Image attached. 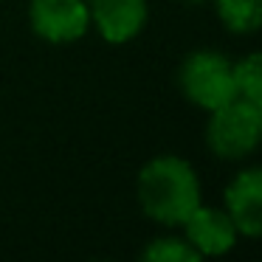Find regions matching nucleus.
<instances>
[{"label":"nucleus","instance_id":"nucleus-2","mask_svg":"<svg viewBox=\"0 0 262 262\" xmlns=\"http://www.w3.org/2000/svg\"><path fill=\"white\" fill-rule=\"evenodd\" d=\"M262 141V104L248 99H231L209 113L206 147L223 161L248 158Z\"/></svg>","mask_w":262,"mask_h":262},{"label":"nucleus","instance_id":"nucleus-8","mask_svg":"<svg viewBox=\"0 0 262 262\" xmlns=\"http://www.w3.org/2000/svg\"><path fill=\"white\" fill-rule=\"evenodd\" d=\"M217 20L231 34H254L262 26V0H211Z\"/></svg>","mask_w":262,"mask_h":262},{"label":"nucleus","instance_id":"nucleus-7","mask_svg":"<svg viewBox=\"0 0 262 262\" xmlns=\"http://www.w3.org/2000/svg\"><path fill=\"white\" fill-rule=\"evenodd\" d=\"M183 237L192 245L194 251L203 256H223L237 245L239 231L231 223V217L226 214V209H217V206H203L200 203L192 214L183 223Z\"/></svg>","mask_w":262,"mask_h":262},{"label":"nucleus","instance_id":"nucleus-1","mask_svg":"<svg viewBox=\"0 0 262 262\" xmlns=\"http://www.w3.org/2000/svg\"><path fill=\"white\" fill-rule=\"evenodd\" d=\"M136 194L144 214L166 228H181L186 217L203 203L198 172L181 155L149 158L138 172Z\"/></svg>","mask_w":262,"mask_h":262},{"label":"nucleus","instance_id":"nucleus-9","mask_svg":"<svg viewBox=\"0 0 262 262\" xmlns=\"http://www.w3.org/2000/svg\"><path fill=\"white\" fill-rule=\"evenodd\" d=\"M234 88L239 99L262 104V54L251 51L239 62H234Z\"/></svg>","mask_w":262,"mask_h":262},{"label":"nucleus","instance_id":"nucleus-3","mask_svg":"<svg viewBox=\"0 0 262 262\" xmlns=\"http://www.w3.org/2000/svg\"><path fill=\"white\" fill-rule=\"evenodd\" d=\"M178 88L192 102L194 107L211 110L223 107L226 102L237 99V88H234V62L220 51H209L200 48L183 57L181 68H178Z\"/></svg>","mask_w":262,"mask_h":262},{"label":"nucleus","instance_id":"nucleus-5","mask_svg":"<svg viewBox=\"0 0 262 262\" xmlns=\"http://www.w3.org/2000/svg\"><path fill=\"white\" fill-rule=\"evenodd\" d=\"M91 26L110 46H127L144 31L149 17L147 0H85Z\"/></svg>","mask_w":262,"mask_h":262},{"label":"nucleus","instance_id":"nucleus-11","mask_svg":"<svg viewBox=\"0 0 262 262\" xmlns=\"http://www.w3.org/2000/svg\"><path fill=\"white\" fill-rule=\"evenodd\" d=\"M186 6H203V3H211V0H183Z\"/></svg>","mask_w":262,"mask_h":262},{"label":"nucleus","instance_id":"nucleus-4","mask_svg":"<svg viewBox=\"0 0 262 262\" xmlns=\"http://www.w3.org/2000/svg\"><path fill=\"white\" fill-rule=\"evenodd\" d=\"M29 26L42 42L51 46H71L82 40L91 29L85 0H31Z\"/></svg>","mask_w":262,"mask_h":262},{"label":"nucleus","instance_id":"nucleus-10","mask_svg":"<svg viewBox=\"0 0 262 262\" xmlns=\"http://www.w3.org/2000/svg\"><path fill=\"white\" fill-rule=\"evenodd\" d=\"M147 262H200V254L186 243V237H155L141 251Z\"/></svg>","mask_w":262,"mask_h":262},{"label":"nucleus","instance_id":"nucleus-6","mask_svg":"<svg viewBox=\"0 0 262 262\" xmlns=\"http://www.w3.org/2000/svg\"><path fill=\"white\" fill-rule=\"evenodd\" d=\"M223 209L237 226L239 237H259L262 234V169L248 166L239 169L228 181L223 192Z\"/></svg>","mask_w":262,"mask_h":262}]
</instances>
